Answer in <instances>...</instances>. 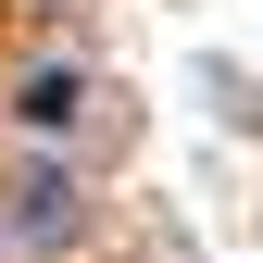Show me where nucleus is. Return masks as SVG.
Instances as JSON below:
<instances>
[{
    "instance_id": "obj_1",
    "label": "nucleus",
    "mask_w": 263,
    "mask_h": 263,
    "mask_svg": "<svg viewBox=\"0 0 263 263\" xmlns=\"http://www.w3.org/2000/svg\"><path fill=\"white\" fill-rule=\"evenodd\" d=\"M25 113H38V125H76V76H25Z\"/></svg>"
}]
</instances>
